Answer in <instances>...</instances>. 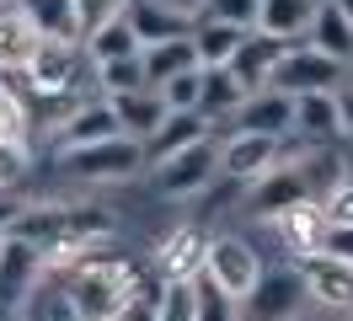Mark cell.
Masks as SVG:
<instances>
[{
	"label": "cell",
	"instance_id": "obj_19",
	"mask_svg": "<svg viewBox=\"0 0 353 321\" xmlns=\"http://www.w3.org/2000/svg\"><path fill=\"white\" fill-rule=\"evenodd\" d=\"M316 11H321V0H263L257 32H268V38H284V43H305Z\"/></svg>",
	"mask_w": 353,
	"mask_h": 321
},
{
	"label": "cell",
	"instance_id": "obj_44",
	"mask_svg": "<svg viewBox=\"0 0 353 321\" xmlns=\"http://www.w3.org/2000/svg\"><path fill=\"white\" fill-rule=\"evenodd\" d=\"M0 81H6V75H0Z\"/></svg>",
	"mask_w": 353,
	"mask_h": 321
},
{
	"label": "cell",
	"instance_id": "obj_31",
	"mask_svg": "<svg viewBox=\"0 0 353 321\" xmlns=\"http://www.w3.org/2000/svg\"><path fill=\"white\" fill-rule=\"evenodd\" d=\"M155 321H199L193 284H161V295H155Z\"/></svg>",
	"mask_w": 353,
	"mask_h": 321
},
{
	"label": "cell",
	"instance_id": "obj_46",
	"mask_svg": "<svg viewBox=\"0 0 353 321\" xmlns=\"http://www.w3.org/2000/svg\"><path fill=\"white\" fill-rule=\"evenodd\" d=\"M348 321H353V316H348Z\"/></svg>",
	"mask_w": 353,
	"mask_h": 321
},
{
	"label": "cell",
	"instance_id": "obj_6",
	"mask_svg": "<svg viewBox=\"0 0 353 321\" xmlns=\"http://www.w3.org/2000/svg\"><path fill=\"white\" fill-rule=\"evenodd\" d=\"M343 81H348V64H337L332 54L310 48V43H289L284 64L273 75V91H284V97H332Z\"/></svg>",
	"mask_w": 353,
	"mask_h": 321
},
{
	"label": "cell",
	"instance_id": "obj_40",
	"mask_svg": "<svg viewBox=\"0 0 353 321\" xmlns=\"http://www.w3.org/2000/svg\"><path fill=\"white\" fill-rule=\"evenodd\" d=\"M166 6L182 11V17H193V21H199V11H203V0H166Z\"/></svg>",
	"mask_w": 353,
	"mask_h": 321
},
{
	"label": "cell",
	"instance_id": "obj_26",
	"mask_svg": "<svg viewBox=\"0 0 353 321\" xmlns=\"http://www.w3.org/2000/svg\"><path fill=\"white\" fill-rule=\"evenodd\" d=\"M32 91L22 81H0V139L6 145H27L32 139Z\"/></svg>",
	"mask_w": 353,
	"mask_h": 321
},
{
	"label": "cell",
	"instance_id": "obj_11",
	"mask_svg": "<svg viewBox=\"0 0 353 321\" xmlns=\"http://www.w3.org/2000/svg\"><path fill=\"white\" fill-rule=\"evenodd\" d=\"M203 257H209V235L199 225H176L161 246H155V278L161 284H193L203 273Z\"/></svg>",
	"mask_w": 353,
	"mask_h": 321
},
{
	"label": "cell",
	"instance_id": "obj_41",
	"mask_svg": "<svg viewBox=\"0 0 353 321\" xmlns=\"http://www.w3.org/2000/svg\"><path fill=\"white\" fill-rule=\"evenodd\" d=\"M332 6H337V11H343V17L353 21V0H332Z\"/></svg>",
	"mask_w": 353,
	"mask_h": 321
},
{
	"label": "cell",
	"instance_id": "obj_7",
	"mask_svg": "<svg viewBox=\"0 0 353 321\" xmlns=\"http://www.w3.org/2000/svg\"><path fill=\"white\" fill-rule=\"evenodd\" d=\"M81 70H91V59H86V48H81V43H54V38H43V48H38L32 64H27L22 86L32 91V97H70L75 81H81Z\"/></svg>",
	"mask_w": 353,
	"mask_h": 321
},
{
	"label": "cell",
	"instance_id": "obj_39",
	"mask_svg": "<svg viewBox=\"0 0 353 321\" xmlns=\"http://www.w3.org/2000/svg\"><path fill=\"white\" fill-rule=\"evenodd\" d=\"M337 161H343V182H353V139L337 145Z\"/></svg>",
	"mask_w": 353,
	"mask_h": 321
},
{
	"label": "cell",
	"instance_id": "obj_14",
	"mask_svg": "<svg viewBox=\"0 0 353 321\" xmlns=\"http://www.w3.org/2000/svg\"><path fill=\"white\" fill-rule=\"evenodd\" d=\"M38 48H43V32L27 21V11L17 0H6V6H0V75H6V81H22Z\"/></svg>",
	"mask_w": 353,
	"mask_h": 321
},
{
	"label": "cell",
	"instance_id": "obj_27",
	"mask_svg": "<svg viewBox=\"0 0 353 321\" xmlns=\"http://www.w3.org/2000/svg\"><path fill=\"white\" fill-rule=\"evenodd\" d=\"M203 134H209V124H203L199 113H172L166 124L150 134V145H145V155H150V166L155 161H166V155H176V150H188V145H199Z\"/></svg>",
	"mask_w": 353,
	"mask_h": 321
},
{
	"label": "cell",
	"instance_id": "obj_9",
	"mask_svg": "<svg viewBox=\"0 0 353 321\" xmlns=\"http://www.w3.org/2000/svg\"><path fill=\"white\" fill-rule=\"evenodd\" d=\"M273 235H279V246L289 252V262H310V257L327 252V235H332V220L321 204H294V209L273 214L268 220Z\"/></svg>",
	"mask_w": 353,
	"mask_h": 321
},
{
	"label": "cell",
	"instance_id": "obj_43",
	"mask_svg": "<svg viewBox=\"0 0 353 321\" xmlns=\"http://www.w3.org/2000/svg\"><path fill=\"white\" fill-rule=\"evenodd\" d=\"M0 246H6V231H0Z\"/></svg>",
	"mask_w": 353,
	"mask_h": 321
},
{
	"label": "cell",
	"instance_id": "obj_12",
	"mask_svg": "<svg viewBox=\"0 0 353 321\" xmlns=\"http://www.w3.org/2000/svg\"><path fill=\"white\" fill-rule=\"evenodd\" d=\"M230 134H268V139H294V97L284 91H252L241 113L230 118Z\"/></svg>",
	"mask_w": 353,
	"mask_h": 321
},
{
	"label": "cell",
	"instance_id": "obj_21",
	"mask_svg": "<svg viewBox=\"0 0 353 321\" xmlns=\"http://www.w3.org/2000/svg\"><path fill=\"white\" fill-rule=\"evenodd\" d=\"M252 97L230 70H203V91H199V118L203 124H220V118H236L241 102Z\"/></svg>",
	"mask_w": 353,
	"mask_h": 321
},
{
	"label": "cell",
	"instance_id": "obj_37",
	"mask_svg": "<svg viewBox=\"0 0 353 321\" xmlns=\"http://www.w3.org/2000/svg\"><path fill=\"white\" fill-rule=\"evenodd\" d=\"M337 124H343V139H353V75L337 86Z\"/></svg>",
	"mask_w": 353,
	"mask_h": 321
},
{
	"label": "cell",
	"instance_id": "obj_2",
	"mask_svg": "<svg viewBox=\"0 0 353 321\" xmlns=\"http://www.w3.org/2000/svg\"><path fill=\"white\" fill-rule=\"evenodd\" d=\"M59 166H65V177H75V182L112 188V182H129L139 171H150V155H145L139 139L118 134V139H102V145H86V150H65Z\"/></svg>",
	"mask_w": 353,
	"mask_h": 321
},
{
	"label": "cell",
	"instance_id": "obj_22",
	"mask_svg": "<svg viewBox=\"0 0 353 321\" xmlns=\"http://www.w3.org/2000/svg\"><path fill=\"white\" fill-rule=\"evenodd\" d=\"M294 139H310V145L343 139V124H337V91H332V97H294Z\"/></svg>",
	"mask_w": 353,
	"mask_h": 321
},
{
	"label": "cell",
	"instance_id": "obj_13",
	"mask_svg": "<svg viewBox=\"0 0 353 321\" xmlns=\"http://www.w3.org/2000/svg\"><path fill=\"white\" fill-rule=\"evenodd\" d=\"M284 54H289V43L284 38H268V32H246L241 38V48H236V59L225 64L236 81L246 86V91H268L273 86V75H279V64H284Z\"/></svg>",
	"mask_w": 353,
	"mask_h": 321
},
{
	"label": "cell",
	"instance_id": "obj_20",
	"mask_svg": "<svg viewBox=\"0 0 353 321\" xmlns=\"http://www.w3.org/2000/svg\"><path fill=\"white\" fill-rule=\"evenodd\" d=\"M27 11V21L54 43H81L86 38V27H81V6L75 0H17Z\"/></svg>",
	"mask_w": 353,
	"mask_h": 321
},
{
	"label": "cell",
	"instance_id": "obj_45",
	"mask_svg": "<svg viewBox=\"0 0 353 321\" xmlns=\"http://www.w3.org/2000/svg\"><path fill=\"white\" fill-rule=\"evenodd\" d=\"M0 6H6V0H0Z\"/></svg>",
	"mask_w": 353,
	"mask_h": 321
},
{
	"label": "cell",
	"instance_id": "obj_4",
	"mask_svg": "<svg viewBox=\"0 0 353 321\" xmlns=\"http://www.w3.org/2000/svg\"><path fill=\"white\" fill-rule=\"evenodd\" d=\"M300 316H310V289L300 262H268L263 284L241 305V321H300Z\"/></svg>",
	"mask_w": 353,
	"mask_h": 321
},
{
	"label": "cell",
	"instance_id": "obj_42",
	"mask_svg": "<svg viewBox=\"0 0 353 321\" xmlns=\"http://www.w3.org/2000/svg\"><path fill=\"white\" fill-rule=\"evenodd\" d=\"M300 321H332V316H327V311H316V316H300Z\"/></svg>",
	"mask_w": 353,
	"mask_h": 321
},
{
	"label": "cell",
	"instance_id": "obj_35",
	"mask_svg": "<svg viewBox=\"0 0 353 321\" xmlns=\"http://www.w3.org/2000/svg\"><path fill=\"white\" fill-rule=\"evenodd\" d=\"M75 6H81V27H86V32H97L102 21H112V17L129 11V0H75ZM81 43H86V38H81Z\"/></svg>",
	"mask_w": 353,
	"mask_h": 321
},
{
	"label": "cell",
	"instance_id": "obj_15",
	"mask_svg": "<svg viewBox=\"0 0 353 321\" xmlns=\"http://www.w3.org/2000/svg\"><path fill=\"white\" fill-rule=\"evenodd\" d=\"M123 128H118V113H112V102L97 91V97H86V102L70 113L65 124H59V155L65 150H86V145H102V139H118Z\"/></svg>",
	"mask_w": 353,
	"mask_h": 321
},
{
	"label": "cell",
	"instance_id": "obj_34",
	"mask_svg": "<svg viewBox=\"0 0 353 321\" xmlns=\"http://www.w3.org/2000/svg\"><path fill=\"white\" fill-rule=\"evenodd\" d=\"M27 166H32L27 145H6V139H0V193H11V188H17V182L27 177Z\"/></svg>",
	"mask_w": 353,
	"mask_h": 321
},
{
	"label": "cell",
	"instance_id": "obj_1",
	"mask_svg": "<svg viewBox=\"0 0 353 321\" xmlns=\"http://www.w3.org/2000/svg\"><path fill=\"white\" fill-rule=\"evenodd\" d=\"M59 284H65V295H70V305H75L81 321H129V311L145 300L139 268H134L129 257H112V252L81 262Z\"/></svg>",
	"mask_w": 353,
	"mask_h": 321
},
{
	"label": "cell",
	"instance_id": "obj_38",
	"mask_svg": "<svg viewBox=\"0 0 353 321\" xmlns=\"http://www.w3.org/2000/svg\"><path fill=\"white\" fill-rule=\"evenodd\" d=\"M327 257H343V262H353V225H332V235H327Z\"/></svg>",
	"mask_w": 353,
	"mask_h": 321
},
{
	"label": "cell",
	"instance_id": "obj_18",
	"mask_svg": "<svg viewBox=\"0 0 353 321\" xmlns=\"http://www.w3.org/2000/svg\"><path fill=\"white\" fill-rule=\"evenodd\" d=\"M108 102H112V113H118V128H123L129 139H139V145H150V134L172 118V107L161 102V91H150V86H145V91H129V97H108Z\"/></svg>",
	"mask_w": 353,
	"mask_h": 321
},
{
	"label": "cell",
	"instance_id": "obj_28",
	"mask_svg": "<svg viewBox=\"0 0 353 321\" xmlns=\"http://www.w3.org/2000/svg\"><path fill=\"white\" fill-rule=\"evenodd\" d=\"M102 97H129V91H145V64L139 59H112V64H97L91 70Z\"/></svg>",
	"mask_w": 353,
	"mask_h": 321
},
{
	"label": "cell",
	"instance_id": "obj_25",
	"mask_svg": "<svg viewBox=\"0 0 353 321\" xmlns=\"http://www.w3.org/2000/svg\"><path fill=\"white\" fill-rule=\"evenodd\" d=\"M241 38H246V27H230V21H209V17H199V27H193L199 64H203V70H225V64L236 59Z\"/></svg>",
	"mask_w": 353,
	"mask_h": 321
},
{
	"label": "cell",
	"instance_id": "obj_3",
	"mask_svg": "<svg viewBox=\"0 0 353 321\" xmlns=\"http://www.w3.org/2000/svg\"><path fill=\"white\" fill-rule=\"evenodd\" d=\"M214 177H220V134H203L199 145L155 161L150 188L161 193V198H199V193L214 188Z\"/></svg>",
	"mask_w": 353,
	"mask_h": 321
},
{
	"label": "cell",
	"instance_id": "obj_32",
	"mask_svg": "<svg viewBox=\"0 0 353 321\" xmlns=\"http://www.w3.org/2000/svg\"><path fill=\"white\" fill-rule=\"evenodd\" d=\"M199 17L209 21H230V27H257V17H263V0H203V11Z\"/></svg>",
	"mask_w": 353,
	"mask_h": 321
},
{
	"label": "cell",
	"instance_id": "obj_17",
	"mask_svg": "<svg viewBox=\"0 0 353 321\" xmlns=\"http://www.w3.org/2000/svg\"><path fill=\"white\" fill-rule=\"evenodd\" d=\"M139 64H145V86H150V91L172 86L176 75H188V70H203V64H199V48H193V38L150 43V48H139Z\"/></svg>",
	"mask_w": 353,
	"mask_h": 321
},
{
	"label": "cell",
	"instance_id": "obj_10",
	"mask_svg": "<svg viewBox=\"0 0 353 321\" xmlns=\"http://www.w3.org/2000/svg\"><path fill=\"white\" fill-rule=\"evenodd\" d=\"M305 273V289H310V311H327V316H353V262L343 257H310L300 262Z\"/></svg>",
	"mask_w": 353,
	"mask_h": 321
},
{
	"label": "cell",
	"instance_id": "obj_30",
	"mask_svg": "<svg viewBox=\"0 0 353 321\" xmlns=\"http://www.w3.org/2000/svg\"><path fill=\"white\" fill-rule=\"evenodd\" d=\"M193 300H199V321H241V300H230L214 278H193Z\"/></svg>",
	"mask_w": 353,
	"mask_h": 321
},
{
	"label": "cell",
	"instance_id": "obj_24",
	"mask_svg": "<svg viewBox=\"0 0 353 321\" xmlns=\"http://www.w3.org/2000/svg\"><path fill=\"white\" fill-rule=\"evenodd\" d=\"M86 59H91V70L97 64H112V59H139V38H134V27H129V17H112V21H102L97 32H86Z\"/></svg>",
	"mask_w": 353,
	"mask_h": 321
},
{
	"label": "cell",
	"instance_id": "obj_36",
	"mask_svg": "<svg viewBox=\"0 0 353 321\" xmlns=\"http://www.w3.org/2000/svg\"><path fill=\"white\" fill-rule=\"evenodd\" d=\"M321 209H327V220L337 225V231L353 225V182H337V188L327 193V204H321Z\"/></svg>",
	"mask_w": 353,
	"mask_h": 321
},
{
	"label": "cell",
	"instance_id": "obj_8",
	"mask_svg": "<svg viewBox=\"0 0 353 321\" xmlns=\"http://www.w3.org/2000/svg\"><path fill=\"white\" fill-rule=\"evenodd\" d=\"M279 161H284V139H268V134H225L220 139V177L236 188L263 182Z\"/></svg>",
	"mask_w": 353,
	"mask_h": 321
},
{
	"label": "cell",
	"instance_id": "obj_16",
	"mask_svg": "<svg viewBox=\"0 0 353 321\" xmlns=\"http://www.w3.org/2000/svg\"><path fill=\"white\" fill-rule=\"evenodd\" d=\"M129 27L134 38H139V48H150V43H166V38H193V27L199 21L182 17V11H172L166 0H129Z\"/></svg>",
	"mask_w": 353,
	"mask_h": 321
},
{
	"label": "cell",
	"instance_id": "obj_23",
	"mask_svg": "<svg viewBox=\"0 0 353 321\" xmlns=\"http://www.w3.org/2000/svg\"><path fill=\"white\" fill-rule=\"evenodd\" d=\"M310 48H321V54H332L337 64H348L353 70V21L332 6V0H321V11H316V21H310Z\"/></svg>",
	"mask_w": 353,
	"mask_h": 321
},
{
	"label": "cell",
	"instance_id": "obj_33",
	"mask_svg": "<svg viewBox=\"0 0 353 321\" xmlns=\"http://www.w3.org/2000/svg\"><path fill=\"white\" fill-rule=\"evenodd\" d=\"M199 91H203V70H188L172 86H161V102L172 107V113H199Z\"/></svg>",
	"mask_w": 353,
	"mask_h": 321
},
{
	"label": "cell",
	"instance_id": "obj_5",
	"mask_svg": "<svg viewBox=\"0 0 353 321\" xmlns=\"http://www.w3.org/2000/svg\"><path fill=\"white\" fill-rule=\"evenodd\" d=\"M263 252L246 241V235H209V257H203V278H214L230 300H241L263 284Z\"/></svg>",
	"mask_w": 353,
	"mask_h": 321
},
{
	"label": "cell",
	"instance_id": "obj_29",
	"mask_svg": "<svg viewBox=\"0 0 353 321\" xmlns=\"http://www.w3.org/2000/svg\"><path fill=\"white\" fill-rule=\"evenodd\" d=\"M27 321H81V316H75V305H70L65 284H59V278H43L38 295H32V305H27Z\"/></svg>",
	"mask_w": 353,
	"mask_h": 321
}]
</instances>
